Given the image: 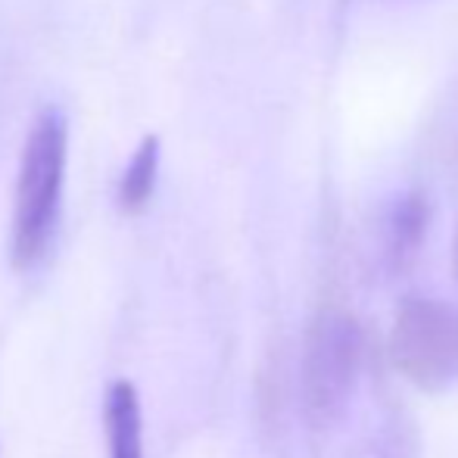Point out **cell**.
Listing matches in <instances>:
<instances>
[{
    "label": "cell",
    "instance_id": "cell-4",
    "mask_svg": "<svg viewBox=\"0 0 458 458\" xmlns=\"http://www.w3.org/2000/svg\"><path fill=\"white\" fill-rule=\"evenodd\" d=\"M157 169H159V144L157 138H147L138 147V153L128 163L125 175L119 182V206L125 212H140L147 206L157 184Z\"/></svg>",
    "mask_w": 458,
    "mask_h": 458
},
{
    "label": "cell",
    "instance_id": "cell-1",
    "mask_svg": "<svg viewBox=\"0 0 458 458\" xmlns=\"http://www.w3.org/2000/svg\"><path fill=\"white\" fill-rule=\"evenodd\" d=\"M69 125L60 109H44L25 134L13 197V266L35 268L60 225L66 184Z\"/></svg>",
    "mask_w": 458,
    "mask_h": 458
},
{
    "label": "cell",
    "instance_id": "cell-2",
    "mask_svg": "<svg viewBox=\"0 0 458 458\" xmlns=\"http://www.w3.org/2000/svg\"><path fill=\"white\" fill-rule=\"evenodd\" d=\"M393 359L421 386H446L458 377V309L415 300L393 327Z\"/></svg>",
    "mask_w": 458,
    "mask_h": 458
},
{
    "label": "cell",
    "instance_id": "cell-3",
    "mask_svg": "<svg viewBox=\"0 0 458 458\" xmlns=\"http://www.w3.org/2000/svg\"><path fill=\"white\" fill-rule=\"evenodd\" d=\"M109 458H147L144 455V415H140L138 386L128 377H115L103 403Z\"/></svg>",
    "mask_w": 458,
    "mask_h": 458
}]
</instances>
